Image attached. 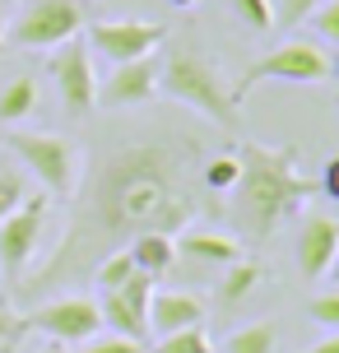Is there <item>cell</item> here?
Wrapping results in <instances>:
<instances>
[{"label":"cell","mask_w":339,"mask_h":353,"mask_svg":"<svg viewBox=\"0 0 339 353\" xmlns=\"http://www.w3.org/2000/svg\"><path fill=\"white\" fill-rule=\"evenodd\" d=\"M37 353H65V344H42Z\"/></svg>","instance_id":"33"},{"label":"cell","mask_w":339,"mask_h":353,"mask_svg":"<svg viewBox=\"0 0 339 353\" xmlns=\"http://www.w3.org/2000/svg\"><path fill=\"white\" fill-rule=\"evenodd\" d=\"M237 256H242V242L228 232H177V261L232 265Z\"/></svg>","instance_id":"14"},{"label":"cell","mask_w":339,"mask_h":353,"mask_svg":"<svg viewBox=\"0 0 339 353\" xmlns=\"http://www.w3.org/2000/svg\"><path fill=\"white\" fill-rule=\"evenodd\" d=\"M205 321V302L186 288H154L149 298V330L154 335H172V330H191Z\"/></svg>","instance_id":"13"},{"label":"cell","mask_w":339,"mask_h":353,"mask_svg":"<svg viewBox=\"0 0 339 353\" xmlns=\"http://www.w3.org/2000/svg\"><path fill=\"white\" fill-rule=\"evenodd\" d=\"M0 42H5V0H0Z\"/></svg>","instance_id":"35"},{"label":"cell","mask_w":339,"mask_h":353,"mask_svg":"<svg viewBox=\"0 0 339 353\" xmlns=\"http://www.w3.org/2000/svg\"><path fill=\"white\" fill-rule=\"evenodd\" d=\"M154 353H214V339L205 335V325H191V330H172V335H158Z\"/></svg>","instance_id":"22"},{"label":"cell","mask_w":339,"mask_h":353,"mask_svg":"<svg viewBox=\"0 0 339 353\" xmlns=\"http://www.w3.org/2000/svg\"><path fill=\"white\" fill-rule=\"evenodd\" d=\"M23 195H28L23 168H14V163H0V219H5L10 210H19V205H23Z\"/></svg>","instance_id":"23"},{"label":"cell","mask_w":339,"mask_h":353,"mask_svg":"<svg viewBox=\"0 0 339 353\" xmlns=\"http://www.w3.org/2000/svg\"><path fill=\"white\" fill-rule=\"evenodd\" d=\"M10 154L23 163V172L37 176L47 195L70 200L79 191V144L52 130H10Z\"/></svg>","instance_id":"4"},{"label":"cell","mask_w":339,"mask_h":353,"mask_svg":"<svg viewBox=\"0 0 339 353\" xmlns=\"http://www.w3.org/2000/svg\"><path fill=\"white\" fill-rule=\"evenodd\" d=\"M158 88L172 103L191 107L205 121H214L218 130H237V103H232L228 79L196 47H167V56H163V65H158Z\"/></svg>","instance_id":"3"},{"label":"cell","mask_w":339,"mask_h":353,"mask_svg":"<svg viewBox=\"0 0 339 353\" xmlns=\"http://www.w3.org/2000/svg\"><path fill=\"white\" fill-rule=\"evenodd\" d=\"M37 112V79H28V74H19V79H10V84L0 88V121H23V117H33Z\"/></svg>","instance_id":"17"},{"label":"cell","mask_w":339,"mask_h":353,"mask_svg":"<svg viewBox=\"0 0 339 353\" xmlns=\"http://www.w3.org/2000/svg\"><path fill=\"white\" fill-rule=\"evenodd\" d=\"M200 181H205V191L214 195H228L237 186V154H214V159L200 163Z\"/></svg>","instance_id":"21"},{"label":"cell","mask_w":339,"mask_h":353,"mask_svg":"<svg viewBox=\"0 0 339 353\" xmlns=\"http://www.w3.org/2000/svg\"><path fill=\"white\" fill-rule=\"evenodd\" d=\"M311 28L325 37V42H339V0H321L311 10Z\"/></svg>","instance_id":"28"},{"label":"cell","mask_w":339,"mask_h":353,"mask_svg":"<svg viewBox=\"0 0 339 353\" xmlns=\"http://www.w3.org/2000/svg\"><path fill=\"white\" fill-rule=\"evenodd\" d=\"M335 251H339V219L302 214V228H298V270H302V279H325Z\"/></svg>","instance_id":"12"},{"label":"cell","mask_w":339,"mask_h":353,"mask_svg":"<svg viewBox=\"0 0 339 353\" xmlns=\"http://www.w3.org/2000/svg\"><path fill=\"white\" fill-rule=\"evenodd\" d=\"M316 181L302 176L293 144H242L237 149V186H232L228 214L242 237L265 242L269 232L298 219L311 205Z\"/></svg>","instance_id":"2"},{"label":"cell","mask_w":339,"mask_h":353,"mask_svg":"<svg viewBox=\"0 0 339 353\" xmlns=\"http://www.w3.org/2000/svg\"><path fill=\"white\" fill-rule=\"evenodd\" d=\"M265 79H279V84H321V79H330V56H325L321 42L293 37L284 47H274L269 56H260V61L232 84V103L242 107V98H247L256 84H265Z\"/></svg>","instance_id":"5"},{"label":"cell","mask_w":339,"mask_h":353,"mask_svg":"<svg viewBox=\"0 0 339 353\" xmlns=\"http://www.w3.org/2000/svg\"><path fill=\"white\" fill-rule=\"evenodd\" d=\"M200 135L177 121L130 130L93 149L84 195L70 210V228L56 242L52 261L19 279V298L42 302L56 288L79 283L107 251L130 247L140 232L177 237L196 214H214L218 195L200 181Z\"/></svg>","instance_id":"1"},{"label":"cell","mask_w":339,"mask_h":353,"mask_svg":"<svg viewBox=\"0 0 339 353\" xmlns=\"http://www.w3.org/2000/svg\"><path fill=\"white\" fill-rule=\"evenodd\" d=\"M42 228H47V191L23 195V205L0 219V270L10 283L23 279V270L42 242Z\"/></svg>","instance_id":"6"},{"label":"cell","mask_w":339,"mask_h":353,"mask_svg":"<svg viewBox=\"0 0 339 353\" xmlns=\"http://www.w3.org/2000/svg\"><path fill=\"white\" fill-rule=\"evenodd\" d=\"M125 251H130V261L140 265L144 274H154V279H163V274L177 265V237H167V232H140Z\"/></svg>","instance_id":"15"},{"label":"cell","mask_w":339,"mask_h":353,"mask_svg":"<svg viewBox=\"0 0 339 353\" xmlns=\"http://www.w3.org/2000/svg\"><path fill=\"white\" fill-rule=\"evenodd\" d=\"M274 339H279V325L274 321H251L242 330H232L223 353H274Z\"/></svg>","instance_id":"19"},{"label":"cell","mask_w":339,"mask_h":353,"mask_svg":"<svg viewBox=\"0 0 339 353\" xmlns=\"http://www.w3.org/2000/svg\"><path fill=\"white\" fill-rule=\"evenodd\" d=\"M14 339H19V316L0 302V349H5V344H14Z\"/></svg>","instance_id":"29"},{"label":"cell","mask_w":339,"mask_h":353,"mask_svg":"<svg viewBox=\"0 0 339 353\" xmlns=\"http://www.w3.org/2000/svg\"><path fill=\"white\" fill-rule=\"evenodd\" d=\"M316 5H321V0H274V23H279V28H298L302 19H311Z\"/></svg>","instance_id":"27"},{"label":"cell","mask_w":339,"mask_h":353,"mask_svg":"<svg viewBox=\"0 0 339 353\" xmlns=\"http://www.w3.org/2000/svg\"><path fill=\"white\" fill-rule=\"evenodd\" d=\"M307 353H339V330H335V335H325L316 349H307Z\"/></svg>","instance_id":"31"},{"label":"cell","mask_w":339,"mask_h":353,"mask_svg":"<svg viewBox=\"0 0 339 353\" xmlns=\"http://www.w3.org/2000/svg\"><path fill=\"white\" fill-rule=\"evenodd\" d=\"M79 353H144V339H125V335H93L79 344Z\"/></svg>","instance_id":"25"},{"label":"cell","mask_w":339,"mask_h":353,"mask_svg":"<svg viewBox=\"0 0 339 353\" xmlns=\"http://www.w3.org/2000/svg\"><path fill=\"white\" fill-rule=\"evenodd\" d=\"M135 274H140V265L130 261V251H107V256H103V261L93 265V283H98V288H103V293H116V288H121L125 279H135Z\"/></svg>","instance_id":"20"},{"label":"cell","mask_w":339,"mask_h":353,"mask_svg":"<svg viewBox=\"0 0 339 353\" xmlns=\"http://www.w3.org/2000/svg\"><path fill=\"white\" fill-rule=\"evenodd\" d=\"M84 28V5L79 0H28V10L14 19V37L19 47H33V52H47V47H61L79 37Z\"/></svg>","instance_id":"7"},{"label":"cell","mask_w":339,"mask_h":353,"mask_svg":"<svg viewBox=\"0 0 339 353\" xmlns=\"http://www.w3.org/2000/svg\"><path fill=\"white\" fill-rule=\"evenodd\" d=\"M167 5H177V10H191V5H200V0H167Z\"/></svg>","instance_id":"34"},{"label":"cell","mask_w":339,"mask_h":353,"mask_svg":"<svg viewBox=\"0 0 339 353\" xmlns=\"http://www.w3.org/2000/svg\"><path fill=\"white\" fill-rule=\"evenodd\" d=\"M52 74H56V93H61L70 117H89L98 107V74H93L89 42H79V37L61 42L52 56Z\"/></svg>","instance_id":"9"},{"label":"cell","mask_w":339,"mask_h":353,"mask_svg":"<svg viewBox=\"0 0 339 353\" xmlns=\"http://www.w3.org/2000/svg\"><path fill=\"white\" fill-rule=\"evenodd\" d=\"M260 279H265V270L256 261H247V256H237L232 265H223V279H218V298L228 302V307H237V302H247L256 288H260Z\"/></svg>","instance_id":"16"},{"label":"cell","mask_w":339,"mask_h":353,"mask_svg":"<svg viewBox=\"0 0 339 353\" xmlns=\"http://www.w3.org/2000/svg\"><path fill=\"white\" fill-rule=\"evenodd\" d=\"M19 330H37V335H52V344H84V339L103 335V316H98V302L93 298H56L42 302L37 312L19 316Z\"/></svg>","instance_id":"8"},{"label":"cell","mask_w":339,"mask_h":353,"mask_svg":"<svg viewBox=\"0 0 339 353\" xmlns=\"http://www.w3.org/2000/svg\"><path fill=\"white\" fill-rule=\"evenodd\" d=\"M232 14L242 19L251 33H269L274 28V0H232Z\"/></svg>","instance_id":"24"},{"label":"cell","mask_w":339,"mask_h":353,"mask_svg":"<svg viewBox=\"0 0 339 353\" xmlns=\"http://www.w3.org/2000/svg\"><path fill=\"white\" fill-rule=\"evenodd\" d=\"M307 316L316 321V325H325V330H339V288H330V293L307 302Z\"/></svg>","instance_id":"26"},{"label":"cell","mask_w":339,"mask_h":353,"mask_svg":"<svg viewBox=\"0 0 339 353\" xmlns=\"http://www.w3.org/2000/svg\"><path fill=\"white\" fill-rule=\"evenodd\" d=\"M98 316H103V325H107L112 335H125V339H144L149 335V321L135 316L130 307H125L116 293H103V302H98Z\"/></svg>","instance_id":"18"},{"label":"cell","mask_w":339,"mask_h":353,"mask_svg":"<svg viewBox=\"0 0 339 353\" xmlns=\"http://www.w3.org/2000/svg\"><path fill=\"white\" fill-rule=\"evenodd\" d=\"M154 93H158V56L121 61V65H112V74L98 79V107H107V112L149 107Z\"/></svg>","instance_id":"11"},{"label":"cell","mask_w":339,"mask_h":353,"mask_svg":"<svg viewBox=\"0 0 339 353\" xmlns=\"http://www.w3.org/2000/svg\"><path fill=\"white\" fill-rule=\"evenodd\" d=\"M321 191L339 205V154H335L330 163H325V172H321Z\"/></svg>","instance_id":"30"},{"label":"cell","mask_w":339,"mask_h":353,"mask_svg":"<svg viewBox=\"0 0 339 353\" xmlns=\"http://www.w3.org/2000/svg\"><path fill=\"white\" fill-rule=\"evenodd\" d=\"M330 74H335V79H339V56H335V61H330Z\"/></svg>","instance_id":"36"},{"label":"cell","mask_w":339,"mask_h":353,"mask_svg":"<svg viewBox=\"0 0 339 353\" xmlns=\"http://www.w3.org/2000/svg\"><path fill=\"white\" fill-rule=\"evenodd\" d=\"M325 279H330V283L339 288V251H335V261H330V270H325Z\"/></svg>","instance_id":"32"},{"label":"cell","mask_w":339,"mask_h":353,"mask_svg":"<svg viewBox=\"0 0 339 353\" xmlns=\"http://www.w3.org/2000/svg\"><path fill=\"white\" fill-rule=\"evenodd\" d=\"M163 37H167L163 23H144V19H98V23H89V52L107 56L112 65H121V61L154 56Z\"/></svg>","instance_id":"10"}]
</instances>
